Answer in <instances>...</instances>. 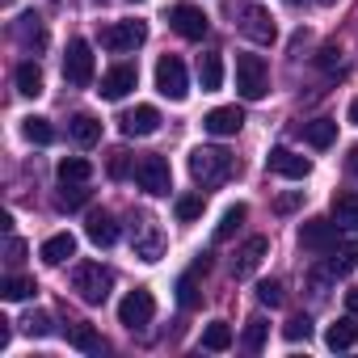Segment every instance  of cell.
<instances>
[{"mask_svg": "<svg viewBox=\"0 0 358 358\" xmlns=\"http://www.w3.org/2000/svg\"><path fill=\"white\" fill-rule=\"evenodd\" d=\"M245 215H249V207H245V203L228 207V211H224V220H220V228H215V241H232V232L245 224Z\"/></svg>", "mask_w": 358, "mask_h": 358, "instance_id": "836d02e7", "label": "cell"}, {"mask_svg": "<svg viewBox=\"0 0 358 358\" xmlns=\"http://www.w3.org/2000/svg\"><path fill=\"white\" fill-rule=\"evenodd\" d=\"M241 17H245V22H241V34H245V38H253L257 47H274V43H278V26H274V17H270L266 9L249 5Z\"/></svg>", "mask_w": 358, "mask_h": 358, "instance_id": "9c48e42d", "label": "cell"}, {"mask_svg": "<svg viewBox=\"0 0 358 358\" xmlns=\"http://www.w3.org/2000/svg\"><path fill=\"white\" fill-rule=\"evenodd\" d=\"M270 169H274L278 177H291V182H303V177L312 173V160H308V156H295L291 148H274V152H270Z\"/></svg>", "mask_w": 358, "mask_h": 358, "instance_id": "e0dca14e", "label": "cell"}, {"mask_svg": "<svg viewBox=\"0 0 358 358\" xmlns=\"http://www.w3.org/2000/svg\"><path fill=\"white\" fill-rule=\"evenodd\" d=\"M316 64H320L324 72H337V68H341V51H337V47L329 43V47H320V55H316Z\"/></svg>", "mask_w": 358, "mask_h": 358, "instance_id": "60d3db41", "label": "cell"}, {"mask_svg": "<svg viewBox=\"0 0 358 358\" xmlns=\"http://www.w3.org/2000/svg\"><path fill=\"white\" fill-rule=\"evenodd\" d=\"M299 203H303V194H299V190H295V194H282V199H278V203H274V211H278V215H291V211H295V207H299Z\"/></svg>", "mask_w": 358, "mask_h": 358, "instance_id": "7bdbcfd3", "label": "cell"}, {"mask_svg": "<svg viewBox=\"0 0 358 358\" xmlns=\"http://www.w3.org/2000/svg\"><path fill=\"white\" fill-rule=\"evenodd\" d=\"M13 320H5V316H0V350H9V341H13V329H9Z\"/></svg>", "mask_w": 358, "mask_h": 358, "instance_id": "f6af8a7d", "label": "cell"}, {"mask_svg": "<svg viewBox=\"0 0 358 358\" xmlns=\"http://www.w3.org/2000/svg\"><path fill=\"white\" fill-rule=\"evenodd\" d=\"M282 337H287V341H308V337H312V320H308V316H291L287 329H282Z\"/></svg>", "mask_w": 358, "mask_h": 358, "instance_id": "74e56055", "label": "cell"}, {"mask_svg": "<svg viewBox=\"0 0 358 358\" xmlns=\"http://www.w3.org/2000/svg\"><path fill=\"white\" fill-rule=\"evenodd\" d=\"M156 93L169 97V101H186L190 80H186V64L177 55H160L156 59Z\"/></svg>", "mask_w": 358, "mask_h": 358, "instance_id": "277c9868", "label": "cell"}, {"mask_svg": "<svg viewBox=\"0 0 358 358\" xmlns=\"http://www.w3.org/2000/svg\"><path fill=\"white\" fill-rule=\"evenodd\" d=\"M207 270H211V257H199L182 278H177V303H182L186 312L199 308V299H203V295H199V274H207Z\"/></svg>", "mask_w": 358, "mask_h": 358, "instance_id": "ac0fdd59", "label": "cell"}, {"mask_svg": "<svg viewBox=\"0 0 358 358\" xmlns=\"http://www.w3.org/2000/svg\"><path fill=\"white\" fill-rule=\"evenodd\" d=\"M199 80H203V93H215V89L224 85V59H220L215 51L199 59Z\"/></svg>", "mask_w": 358, "mask_h": 358, "instance_id": "83f0119b", "label": "cell"}, {"mask_svg": "<svg viewBox=\"0 0 358 358\" xmlns=\"http://www.w3.org/2000/svg\"><path fill=\"white\" fill-rule=\"evenodd\" d=\"M345 312L358 316V291H345Z\"/></svg>", "mask_w": 358, "mask_h": 358, "instance_id": "bcb514c9", "label": "cell"}, {"mask_svg": "<svg viewBox=\"0 0 358 358\" xmlns=\"http://www.w3.org/2000/svg\"><path fill=\"white\" fill-rule=\"evenodd\" d=\"M329 270H333V274H350V270H358V241H345L341 249H333Z\"/></svg>", "mask_w": 358, "mask_h": 358, "instance_id": "1f68e13d", "label": "cell"}, {"mask_svg": "<svg viewBox=\"0 0 358 358\" xmlns=\"http://www.w3.org/2000/svg\"><path fill=\"white\" fill-rule=\"evenodd\" d=\"M85 232H89V241H93L97 249H110V245L118 241V224H114L110 211H93L89 224H85Z\"/></svg>", "mask_w": 358, "mask_h": 358, "instance_id": "7402d4cb", "label": "cell"}, {"mask_svg": "<svg viewBox=\"0 0 358 358\" xmlns=\"http://www.w3.org/2000/svg\"><path fill=\"white\" fill-rule=\"evenodd\" d=\"M316 5H337V0H316Z\"/></svg>", "mask_w": 358, "mask_h": 358, "instance_id": "681fc988", "label": "cell"}, {"mask_svg": "<svg viewBox=\"0 0 358 358\" xmlns=\"http://www.w3.org/2000/svg\"><path fill=\"white\" fill-rule=\"evenodd\" d=\"M68 341H72L76 350H85V354H97V350H101V337H97L93 324H72V329H68Z\"/></svg>", "mask_w": 358, "mask_h": 358, "instance_id": "d6a6232c", "label": "cell"}, {"mask_svg": "<svg viewBox=\"0 0 358 358\" xmlns=\"http://www.w3.org/2000/svg\"><path fill=\"white\" fill-rule=\"evenodd\" d=\"M266 337H270V324H266L262 316H253V320L245 324V337H241V341H245V350H253V354H257V350L266 345Z\"/></svg>", "mask_w": 358, "mask_h": 358, "instance_id": "e575fe53", "label": "cell"}, {"mask_svg": "<svg viewBox=\"0 0 358 358\" xmlns=\"http://www.w3.org/2000/svg\"><path fill=\"white\" fill-rule=\"evenodd\" d=\"M110 287H114V274L101 266V262H80L76 270H72V291L85 299V303H106L110 299Z\"/></svg>", "mask_w": 358, "mask_h": 358, "instance_id": "7a4b0ae2", "label": "cell"}, {"mask_svg": "<svg viewBox=\"0 0 358 358\" xmlns=\"http://www.w3.org/2000/svg\"><path fill=\"white\" fill-rule=\"evenodd\" d=\"M13 34H17V43H22L26 51H43V47H47V26H43L38 13L17 17V22H13Z\"/></svg>", "mask_w": 358, "mask_h": 358, "instance_id": "d6986e66", "label": "cell"}, {"mask_svg": "<svg viewBox=\"0 0 358 358\" xmlns=\"http://www.w3.org/2000/svg\"><path fill=\"white\" fill-rule=\"evenodd\" d=\"M64 80L72 89H85L93 85V47L85 38H72L68 43V55H64Z\"/></svg>", "mask_w": 358, "mask_h": 358, "instance_id": "8992f818", "label": "cell"}, {"mask_svg": "<svg viewBox=\"0 0 358 358\" xmlns=\"http://www.w3.org/2000/svg\"><path fill=\"white\" fill-rule=\"evenodd\" d=\"M152 316H156V299H152V291H131L122 303H118V320L127 324V329H143V324H152Z\"/></svg>", "mask_w": 358, "mask_h": 358, "instance_id": "ba28073f", "label": "cell"}, {"mask_svg": "<svg viewBox=\"0 0 358 358\" xmlns=\"http://www.w3.org/2000/svg\"><path fill=\"white\" fill-rule=\"evenodd\" d=\"M236 173V160L224 148H194L190 152V177L199 186H224Z\"/></svg>", "mask_w": 358, "mask_h": 358, "instance_id": "6da1fadb", "label": "cell"}, {"mask_svg": "<svg viewBox=\"0 0 358 358\" xmlns=\"http://www.w3.org/2000/svg\"><path fill=\"white\" fill-rule=\"evenodd\" d=\"M38 287H34V278H26V274H9L5 282H0V295H5L9 303H22V299H30Z\"/></svg>", "mask_w": 358, "mask_h": 358, "instance_id": "f546056e", "label": "cell"}, {"mask_svg": "<svg viewBox=\"0 0 358 358\" xmlns=\"http://www.w3.org/2000/svg\"><path fill=\"white\" fill-rule=\"evenodd\" d=\"M169 22H173V30H177V34H182V38H190V43L207 38V30H211L207 13H203V9H194V5H173Z\"/></svg>", "mask_w": 358, "mask_h": 358, "instance_id": "30bf717a", "label": "cell"}, {"mask_svg": "<svg viewBox=\"0 0 358 358\" xmlns=\"http://www.w3.org/2000/svg\"><path fill=\"white\" fill-rule=\"evenodd\" d=\"M203 207H207V199L203 194H182V199H177V220H182V224H190V220H199L203 215Z\"/></svg>", "mask_w": 358, "mask_h": 358, "instance_id": "d590c367", "label": "cell"}, {"mask_svg": "<svg viewBox=\"0 0 358 358\" xmlns=\"http://www.w3.org/2000/svg\"><path fill=\"white\" fill-rule=\"evenodd\" d=\"M68 135H72L80 148H93V143L101 139V122H97L93 114H76V118L68 122Z\"/></svg>", "mask_w": 358, "mask_h": 358, "instance_id": "cb8c5ba5", "label": "cell"}, {"mask_svg": "<svg viewBox=\"0 0 358 358\" xmlns=\"http://www.w3.org/2000/svg\"><path fill=\"white\" fill-rule=\"evenodd\" d=\"M38 257H43L47 266H64L68 257H76V236H72V232H55V236H47L43 249H38Z\"/></svg>", "mask_w": 358, "mask_h": 358, "instance_id": "ffe728a7", "label": "cell"}, {"mask_svg": "<svg viewBox=\"0 0 358 358\" xmlns=\"http://www.w3.org/2000/svg\"><path fill=\"white\" fill-rule=\"evenodd\" d=\"M85 203H89V190H80V186H72V190L59 194V207H64V211H76V207H85Z\"/></svg>", "mask_w": 358, "mask_h": 358, "instance_id": "ab89813d", "label": "cell"}, {"mask_svg": "<svg viewBox=\"0 0 358 358\" xmlns=\"http://www.w3.org/2000/svg\"><path fill=\"white\" fill-rule=\"evenodd\" d=\"M345 169H350V173H358V143L350 148V156H345Z\"/></svg>", "mask_w": 358, "mask_h": 358, "instance_id": "7dc6e473", "label": "cell"}, {"mask_svg": "<svg viewBox=\"0 0 358 358\" xmlns=\"http://www.w3.org/2000/svg\"><path fill=\"white\" fill-rule=\"evenodd\" d=\"M22 329H26L30 337H47V333H51V316H47V312H30V316L22 320Z\"/></svg>", "mask_w": 358, "mask_h": 358, "instance_id": "f35d334b", "label": "cell"}, {"mask_svg": "<svg viewBox=\"0 0 358 358\" xmlns=\"http://www.w3.org/2000/svg\"><path fill=\"white\" fill-rule=\"evenodd\" d=\"M160 253H164V236H160V228L143 215V220L135 224V257H143V262H160Z\"/></svg>", "mask_w": 358, "mask_h": 358, "instance_id": "2e32d148", "label": "cell"}, {"mask_svg": "<svg viewBox=\"0 0 358 358\" xmlns=\"http://www.w3.org/2000/svg\"><path fill=\"white\" fill-rule=\"evenodd\" d=\"M257 299H262L266 308H282L287 291H282V282H278V278H262V282H257Z\"/></svg>", "mask_w": 358, "mask_h": 358, "instance_id": "8d00e7d4", "label": "cell"}, {"mask_svg": "<svg viewBox=\"0 0 358 358\" xmlns=\"http://www.w3.org/2000/svg\"><path fill=\"white\" fill-rule=\"evenodd\" d=\"M291 5H303V0H291Z\"/></svg>", "mask_w": 358, "mask_h": 358, "instance_id": "f907efd6", "label": "cell"}, {"mask_svg": "<svg viewBox=\"0 0 358 358\" xmlns=\"http://www.w3.org/2000/svg\"><path fill=\"white\" fill-rule=\"evenodd\" d=\"M266 253H270V241H266V236H249V241L236 249V257H232V278H249V274L266 262Z\"/></svg>", "mask_w": 358, "mask_h": 358, "instance_id": "5bb4252c", "label": "cell"}, {"mask_svg": "<svg viewBox=\"0 0 358 358\" xmlns=\"http://www.w3.org/2000/svg\"><path fill=\"white\" fill-rule=\"evenodd\" d=\"M228 345H232V324H228V320H211V324L203 329V350H215V354H220V350H228Z\"/></svg>", "mask_w": 358, "mask_h": 358, "instance_id": "4dcf8cb0", "label": "cell"}, {"mask_svg": "<svg viewBox=\"0 0 358 358\" xmlns=\"http://www.w3.org/2000/svg\"><path fill=\"white\" fill-rule=\"evenodd\" d=\"M13 80H17V93L22 97H38L43 93V68L38 64H17V72H13Z\"/></svg>", "mask_w": 358, "mask_h": 358, "instance_id": "484cf974", "label": "cell"}, {"mask_svg": "<svg viewBox=\"0 0 358 358\" xmlns=\"http://www.w3.org/2000/svg\"><path fill=\"white\" fill-rule=\"evenodd\" d=\"M354 341H358L354 316H341L337 324H329V329H324V345H329V350H350Z\"/></svg>", "mask_w": 358, "mask_h": 358, "instance_id": "d4e9b609", "label": "cell"}, {"mask_svg": "<svg viewBox=\"0 0 358 358\" xmlns=\"http://www.w3.org/2000/svg\"><path fill=\"white\" fill-rule=\"evenodd\" d=\"M5 262H9V266H22V262H26V241H17V236H9V249H5Z\"/></svg>", "mask_w": 358, "mask_h": 358, "instance_id": "b9f144b4", "label": "cell"}, {"mask_svg": "<svg viewBox=\"0 0 358 358\" xmlns=\"http://www.w3.org/2000/svg\"><path fill=\"white\" fill-rule=\"evenodd\" d=\"M299 245H303L308 253H329V249L337 245V224H333V220H308V224L299 228Z\"/></svg>", "mask_w": 358, "mask_h": 358, "instance_id": "4fadbf2b", "label": "cell"}, {"mask_svg": "<svg viewBox=\"0 0 358 358\" xmlns=\"http://www.w3.org/2000/svg\"><path fill=\"white\" fill-rule=\"evenodd\" d=\"M329 211H333V224L337 228H358V190H337L333 194V203H329Z\"/></svg>", "mask_w": 358, "mask_h": 358, "instance_id": "44dd1931", "label": "cell"}, {"mask_svg": "<svg viewBox=\"0 0 358 358\" xmlns=\"http://www.w3.org/2000/svg\"><path fill=\"white\" fill-rule=\"evenodd\" d=\"M122 173H127V152L114 148V152H110V177H122Z\"/></svg>", "mask_w": 358, "mask_h": 358, "instance_id": "ee69618b", "label": "cell"}, {"mask_svg": "<svg viewBox=\"0 0 358 358\" xmlns=\"http://www.w3.org/2000/svg\"><path fill=\"white\" fill-rule=\"evenodd\" d=\"M5 5H13V0H5Z\"/></svg>", "mask_w": 358, "mask_h": 358, "instance_id": "816d5d0a", "label": "cell"}, {"mask_svg": "<svg viewBox=\"0 0 358 358\" xmlns=\"http://www.w3.org/2000/svg\"><path fill=\"white\" fill-rule=\"evenodd\" d=\"M135 85H139V72H135L131 64H114V68L101 76V89H97V93H101L106 101H122Z\"/></svg>", "mask_w": 358, "mask_h": 358, "instance_id": "7c38bea8", "label": "cell"}, {"mask_svg": "<svg viewBox=\"0 0 358 358\" xmlns=\"http://www.w3.org/2000/svg\"><path fill=\"white\" fill-rule=\"evenodd\" d=\"M55 173H59V182H64V186H85L89 177H93V164H89L85 156H64Z\"/></svg>", "mask_w": 358, "mask_h": 358, "instance_id": "603a6c76", "label": "cell"}, {"mask_svg": "<svg viewBox=\"0 0 358 358\" xmlns=\"http://www.w3.org/2000/svg\"><path fill=\"white\" fill-rule=\"evenodd\" d=\"M118 127L127 139H143V135H156L160 131V110L156 106H135L127 114H118Z\"/></svg>", "mask_w": 358, "mask_h": 358, "instance_id": "8fae6325", "label": "cell"}, {"mask_svg": "<svg viewBox=\"0 0 358 358\" xmlns=\"http://www.w3.org/2000/svg\"><path fill=\"white\" fill-rule=\"evenodd\" d=\"M303 139H308L312 148H333L337 122H333V118H312V122H303Z\"/></svg>", "mask_w": 358, "mask_h": 358, "instance_id": "4316f807", "label": "cell"}, {"mask_svg": "<svg viewBox=\"0 0 358 358\" xmlns=\"http://www.w3.org/2000/svg\"><path fill=\"white\" fill-rule=\"evenodd\" d=\"M135 186L148 190V194H169L173 190V173H169V160L164 156H139L135 164Z\"/></svg>", "mask_w": 358, "mask_h": 358, "instance_id": "5b68a950", "label": "cell"}, {"mask_svg": "<svg viewBox=\"0 0 358 358\" xmlns=\"http://www.w3.org/2000/svg\"><path fill=\"white\" fill-rule=\"evenodd\" d=\"M203 127H207V135L228 139V135H236V131L245 127V110H241V106H215V110L203 118Z\"/></svg>", "mask_w": 358, "mask_h": 358, "instance_id": "9a60e30c", "label": "cell"}, {"mask_svg": "<svg viewBox=\"0 0 358 358\" xmlns=\"http://www.w3.org/2000/svg\"><path fill=\"white\" fill-rule=\"evenodd\" d=\"M236 93L245 101H262L270 93V68L262 55H236Z\"/></svg>", "mask_w": 358, "mask_h": 358, "instance_id": "3957f363", "label": "cell"}, {"mask_svg": "<svg viewBox=\"0 0 358 358\" xmlns=\"http://www.w3.org/2000/svg\"><path fill=\"white\" fill-rule=\"evenodd\" d=\"M143 43H148V26L143 22H110L101 30V47L106 51H118V55H127V51H135Z\"/></svg>", "mask_w": 358, "mask_h": 358, "instance_id": "52a82bcc", "label": "cell"}, {"mask_svg": "<svg viewBox=\"0 0 358 358\" xmlns=\"http://www.w3.org/2000/svg\"><path fill=\"white\" fill-rule=\"evenodd\" d=\"M22 135H26L30 143H38V148H47V143H55V127H51L47 118H38V114H30V118H22Z\"/></svg>", "mask_w": 358, "mask_h": 358, "instance_id": "f1b7e54d", "label": "cell"}, {"mask_svg": "<svg viewBox=\"0 0 358 358\" xmlns=\"http://www.w3.org/2000/svg\"><path fill=\"white\" fill-rule=\"evenodd\" d=\"M350 122H354V127H358V97H354V101H350Z\"/></svg>", "mask_w": 358, "mask_h": 358, "instance_id": "c3c4849f", "label": "cell"}]
</instances>
